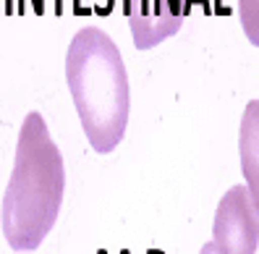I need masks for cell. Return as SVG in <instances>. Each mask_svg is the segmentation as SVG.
Listing matches in <instances>:
<instances>
[{"mask_svg": "<svg viewBox=\"0 0 259 254\" xmlns=\"http://www.w3.org/2000/svg\"><path fill=\"white\" fill-rule=\"evenodd\" d=\"M66 194L63 152L50 137L45 115L26 113L13 171L3 194L0 226L13 251H34L58 223Z\"/></svg>", "mask_w": 259, "mask_h": 254, "instance_id": "6da1fadb", "label": "cell"}, {"mask_svg": "<svg viewBox=\"0 0 259 254\" xmlns=\"http://www.w3.org/2000/svg\"><path fill=\"white\" fill-rule=\"evenodd\" d=\"M66 81L92 149L113 152L128 129L131 87L123 55L105 29L84 26L71 37Z\"/></svg>", "mask_w": 259, "mask_h": 254, "instance_id": "7a4b0ae2", "label": "cell"}, {"mask_svg": "<svg viewBox=\"0 0 259 254\" xmlns=\"http://www.w3.org/2000/svg\"><path fill=\"white\" fill-rule=\"evenodd\" d=\"M256 197L246 186H231L215 210L212 241L202 254H256Z\"/></svg>", "mask_w": 259, "mask_h": 254, "instance_id": "3957f363", "label": "cell"}, {"mask_svg": "<svg viewBox=\"0 0 259 254\" xmlns=\"http://www.w3.org/2000/svg\"><path fill=\"white\" fill-rule=\"evenodd\" d=\"M191 6V0H123L134 45L139 50H152L170 39L184 26Z\"/></svg>", "mask_w": 259, "mask_h": 254, "instance_id": "277c9868", "label": "cell"}, {"mask_svg": "<svg viewBox=\"0 0 259 254\" xmlns=\"http://www.w3.org/2000/svg\"><path fill=\"white\" fill-rule=\"evenodd\" d=\"M241 171L249 181V191L256 197V102L251 100L241 121Z\"/></svg>", "mask_w": 259, "mask_h": 254, "instance_id": "5b68a950", "label": "cell"}, {"mask_svg": "<svg viewBox=\"0 0 259 254\" xmlns=\"http://www.w3.org/2000/svg\"><path fill=\"white\" fill-rule=\"evenodd\" d=\"M238 13H241V24L249 32V39L256 42V0H241L238 3Z\"/></svg>", "mask_w": 259, "mask_h": 254, "instance_id": "8992f818", "label": "cell"}, {"mask_svg": "<svg viewBox=\"0 0 259 254\" xmlns=\"http://www.w3.org/2000/svg\"><path fill=\"white\" fill-rule=\"evenodd\" d=\"M191 3H204V0H191Z\"/></svg>", "mask_w": 259, "mask_h": 254, "instance_id": "52a82bcc", "label": "cell"}]
</instances>
